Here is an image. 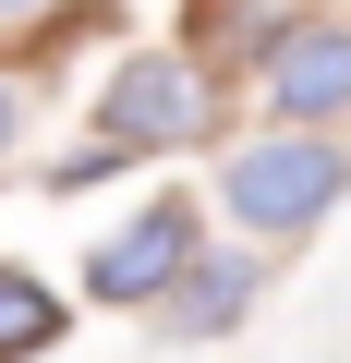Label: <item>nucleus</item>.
<instances>
[{"label":"nucleus","mask_w":351,"mask_h":363,"mask_svg":"<svg viewBox=\"0 0 351 363\" xmlns=\"http://www.w3.org/2000/svg\"><path fill=\"white\" fill-rule=\"evenodd\" d=\"M351 194V145L339 133H255V145H230L218 157V206H230V230H255V242H303L327 206Z\"/></svg>","instance_id":"obj_2"},{"label":"nucleus","mask_w":351,"mask_h":363,"mask_svg":"<svg viewBox=\"0 0 351 363\" xmlns=\"http://www.w3.org/2000/svg\"><path fill=\"white\" fill-rule=\"evenodd\" d=\"M49 351H61V291L0 267V363H49Z\"/></svg>","instance_id":"obj_6"},{"label":"nucleus","mask_w":351,"mask_h":363,"mask_svg":"<svg viewBox=\"0 0 351 363\" xmlns=\"http://www.w3.org/2000/svg\"><path fill=\"white\" fill-rule=\"evenodd\" d=\"M13 133H25V73H0V157H13Z\"/></svg>","instance_id":"obj_8"},{"label":"nucleus","mask_w":351,"mask_h":363,"mask_svg":"<svg viewBox=\"0 0 351 363\" xmlns=\"http://www.w3.org/2000/svg\"><path fill=\"white\" fill-rule=\"evenodd\" d=\"M182 25H194L218 61H255V73H267V61H279V37H291V13H267V0H194Z\"/></svg>","instance_id":"obj_7"},{"label":"nucleus","mask_w":351,"mask_h":363,"mask_svg":"<svg viewBox=\"0 0 351 363\" xmlns=\"http://www.w3.org/2000/svg\"><path fill=\"white\" fill-rule=\"evenodd\" d=\"M0 13H37V0H0Z\"/></svg>","instance_id":"obj_9"},{"label":"nucleus","mask_w":351,"mask_h":363,"mask_svg":"<svg viewBox=\"0 0 351 363\" xmlns=\"http://www.w3.org/2000/svg\"><path fill=\"white\" fill-rule=\"evenodd\" d=\"M267 109H279L291 133H315V121L351 109V13H303V25L279 37V61H267Z\"/></svg>","instance_id":"obj_4"},{"label":"nucleus","mask_w":351,"mask_h":363,"mask_svg":"<svg viewBox=\"0 0 351 363\" xmlns=\"http://www.w3.org/2000/svg\"><path fill=\"white\" fill-rule=\"evenodd\" d=\"M255 291H267V255H243V242H206V255H194V279L169 291L157 315H169V339H230V327L255 315Z\"/></svg>","instance_id":"obj_5"},{"label":"nucleus","mask_w":351,"mask_h":363,"mask_svg":"<svg viewBox=\"0 0 351 363\" xmlns=\"http://www.w3.org/2000/svg\"><path fill=\"white\" fill-rule=\"evenodd\" d=\"M218 121V85H206V61H182V49H133L109 85H97V133L49 169L61 194H85V182H109V169H133V157H169V145H194Z\"/></svg>","instance_id":"obj_1"},{"label":"nucleus","mask_w":351,"mask_h":363,"mask_svg":"<svg viewBox=\"0 0 351 363\" xmlns=\"http://www.w3.org/2000/svg\"><path fill=\"white\" fill-rule=\"evenodd\" d=\"M194 255H206V230H194V206L182 194H157V206H133L97 255H85V303H169V291H182L194 279Z\"/></svg>","instance_id":"obj_3"}]
</instances>
